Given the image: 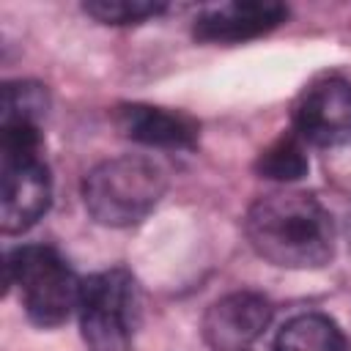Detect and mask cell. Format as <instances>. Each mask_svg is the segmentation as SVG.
Instances as JSON below:
<instances>
[{
    "label": "cell",
    "mask_w": 351,
    "mask_h": 351,
    "mask_svg": "<svg viewBox=\"0 0 351 351\" xmlns=\"http://www.w3.org/2000/svg\"><path fill=\"white\" fill-rule=\"evenodd\" d=\"M5 285L19 291L27 318L38 326H60L80 307L82 280L47 244H25L5 258Z\"/></svg>",
    "instance_id": "3957f363"
},
{
    "label": "cell",
    "mask_w": 351,
    "mask_h": 351,
    "mask_svg": "<svg viewBox=\"0 0 351 351\" xmlns=\"http://www.w3.org/2000/svg\"><path fill=\"white\" fill-rule=\"evenodd\" d=\"M271 321V304L261 293L236 291L217 299L203 318V337L214 351H244Z\"/></svg>",
    "instance_id": "52a82bcc"
},
{
    "label": "cell",
    "mask_w": 351,
    "mask_h": 351,
    "mask_svg": "<svg viewBox=\"0 0 351 351\" xmlns=\"http://www.w3.org/2000/svg\"><path fill=\"white\" fill-rule=\"evenodd\" d=\"M296 134L304 143L335 148L351 143V82L326 77L313 82L293 110Z\"/></svg>",
    "instance_id": "8992f818"
},
{
    "label": "cell",
    "mask_w": 351,
    "mask_h": 351,
    "mask_svg": "<svg viewBox=\"0 0 351 351\" xmlns=\"http://www.w3.org/2000/svg\"><path fill=\"white\" fill-rule=\"evenodd\" d=\"M346 239H348V244H351V208H348V214H346Z\"/></svg>",
    "instance_id": "5bb4252c"
},
{
    "label": "cell",
    "mask_w": 351,
    "mask_h": 351,
    "mask_svg": "<svg viewBox=\"0 0 351 351\" xmlns=\"http://www.w3.org/2000/svg\"><path fill=\"white\" fill-rule=\"evenodd\" d=\"M85 14L104 25H137L165 11V3L154 0H90L82 5Z\"/></svg>",
    "instance_id": "4fadbf2b"
},
{
    "label": "cell",
    "mask_w": 351,
    "mask_h": 351,
    "mask_svg": "<svg viewBox=\"0 0 351 351\" xmlns=\"http://www.w3.org/2000/svg\"><path fill=\"white\" fill-rule=\"evenodd\" d=\"M52 181L38 154H0V228L22 233L49 208Z\"/></svg>",
    "instance_id": "5b68a950"
},
{
    "label": "cell",
    "mask_w": 351,
    "mask_h": 351,
    "mask_svg": "<svg viewBox=\"0 0 351 351\" xmlns=\"http://www.w3.org/2000/svg\"><path fill=\"white\" fill-rule=\"evenodd\" d=\"M49 99L47 88L30 80H16L3 85V99H0V126L5 123H41L47 115Z\"/></svg>",
    "instance_id": "7c38bea8"
},
{
    "label": "cell",
    "mask_w": 351,
    "mask_h": 351,
    "mask_svg": "<svg viewBox=\"0 0 351 351\" xmlns=\"http://www.w3.org/2000/svg\"><path fill=\"white\" fill-rule=\"evenodd\" d=\"M115 121L129 140L154 148H192L197 140V123L189 115L151 104H123Z\"/></svg>",
    "instance_id": "9c48e42d"
},
{
    "label": "cell",
    "mask_w": 351,
    "mask_h": 351,
    "mask_svg": "<svg viewBox=\"0 0 351 351\" xmlns=\"http://www.w3.org/2000/svg\"><path fill=\"white\" fill-rule=\"evenodd\" d=\"M244 233L250 247L280 269H321L335 255L332 217L304 192H274L255 200Z\"/></svg>",
    "instance_id": "6da1fadb"
},
{
    "label": "cell",
    "mask_w": 351,
    "mask_h": 351,
    "mask_svg": "<svg viewBox=\"0 0 351 351\" xmlns=\"http://www.w3.org/2000/svg\"><path fill=\"white\" fill-rule=\"evenodd\" d=\"M288 8L274 0H233L206 8L195 19V38L206 44H239L282 25Z\"/></svg>",
    "instance_id": "ba28073f"
},
{
    "label": "cell",
    "mask_w": 351,
    "mask_h": 351,
    "mask_svg": "<svg viewBox=\"0 0 351 351\" xmlns=\"http://www.w3.org/2000/svg\"><path fill=\"white\" fill-rule=\"evenodd\" d=\"M343 348H346V337L340 326L321 313H304L291 318L274 340V351H343Z\"/></svg>",
    "instance_id": "30bf717a"
},
{
    "label": "cell",
    "mask_w": 351,
    "mask_h": 351,
    "mask_svg": "<svg viewBox=\"0 0 351 351\" xmlns=\"http://www.w3.org/2000/svg\"><path fill=\"white\" fill-rule=\"evenodd\" d=\"M307 167H310V162L304 154V140L296 132L277 137L269 148L261 151V156L255 162V170L274 181H296L307 173Z\"/></svg>",
    "instance_id": "8fae6325"
},
{
    "label": "cell",
    "mask_w": 351,
    "mask_h": 351,
    "mask_svg": "<svg viewBox=\"0 0 351 351\" xmlns=\"http://www.w3.org/2000/svg\"><path fill=\"white\" fill-rule=\"evenodd\" d=\"M80 326L93 351H129L140 321V288L126 269L96 271L82 280Z\"/></svg>",
    "instance_id": "277c9868"
},
{
    "label": "cell",
    "mask_w": 351,
    "mask_h": 351,
    "mask_svg": "<svg viewBox=\"0 0 351 351\" xmlns=\"http://www.w3.org/2000/svg\"><path fill=\"white\" fill-rule=\"evenodd\" d=\"M167 189L165 170L137 154H123L96 165L82 181L88 214L107 228H129L143 222Z\"/></svg>",
    "instance_id": "7a4b0ae2"
}]
</instances>
